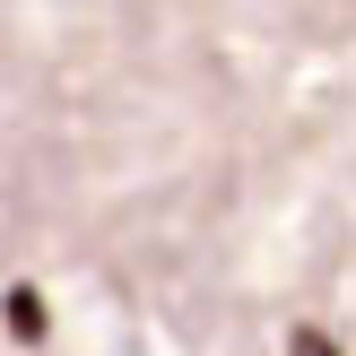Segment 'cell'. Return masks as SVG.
<instances>
[{
  "mask_svg": "<svg viewBox=\"0 0 356 356\" xmlns=\"http://www.w3.org/2000/svg\"><path fill=\"white\" fill-rule=\"evenodd\" d=\"M9 330L17 339H44V296L35 287H9Z\"/></svg>",
  "mask_w": 356,
  "mask_h": 356,
  "instance_id": "1",
  "label": "cell"
},
{
  "mask_svg": "<svg viewBox=\"0 0 356 356\" xmlns=\"http://www.w3.org/2000/svg\"><path fill=\"white\" fill-rule=\"evenodd\" d=\"M287 356H339V348H330L322 330H296V339H287Z\"/></svg>",
  "mask_w": 356,
  "mask_h": 356,
  "instance_id": "2",
  "label": "cell"
}]
</instances>
